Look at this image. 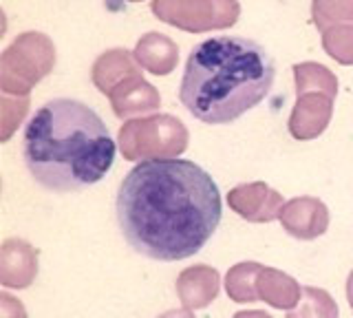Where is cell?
Segmentation results:
<instances>
[{
    "label": "cell",
    "instance_id": "1",
    "mask_svg": "<svg viewBox=\"0 0 353 318\" xmlns=\"http://www.w3.org/2000/svg\"><path fill=\"white\" fill-rule=\"evenodd\" d=\"M117 223L126 244L154 261L196 255L221 223L216 181L194 161L146 159L119 186Z\"/></svg>",
    "mask_w": 353,
    "mask_h": 318
},
{
    "label": "cell",
    "instance_id": "2",
    "mask_svg": "<svg viewBox=\"0 0 353 318\" xmlns=\"http://www.w3.org/2000/svg\"><path fill=\"white\" fill-rule=\"evenodd\" d=\"M22 157L47 190L73 192L106 177L115 161V141L91 106L55 97L27 124Z\"/></svg>",
    "mask_w": 353,
    "mask_h": 318
},
{
    "label": "cell",
    "instance_id": "3",
    "mask_svg": "<svg viewBox=\"0 0 353 318\" xmlns=\"http://www.w3.org/2000/svg\"><path fill=\"white\" fill-rule=\"evenodd\" d=\"M274 78V60L259 42L216 36L192 49L179 100L203 124H232L268 97Z\"/></svg>",
    "mask_w": 353,
    "mask_h": 318
},
{
    "label": "cell",
    "instance_id": "4",
    "mask_svg": "<svg viewBox=\"0 0 353 318\" xmlns=\"http://www.w3.org/2000/svg\"><path fill=\"white\" fill-rule=\"evenodd\" d=\"M119 150L124 159H172L188 148V128L168 113L130 119L119 128Z\"/></svg>",
    "mask_w": 353,
    "mask_h": 318
},
{
    "label": "cell",
    "instance_id": "5",
    "mask_svg": "<svg viewBox=\"0 0 353 318\" xmlns=\"http://www.w3.org/2000/svg\"><path fill=\"white\" fill-rule=\"evenodd\" d=\"M55 67V47L49 36L27 31L5 49L0 58V89L9 95H29Z\"/></svg>",
    "mask_w": 353,
    "mask_h": 318
},
{
    "label": "cell",
    "instance_id": "6",
    "mask_svg": "<svg viewBox=\"0 0 353 318\" xmlns=\"http://www.w3.org/2000/svg\"><path fill=\"white\" fill-rule=\"evenodd\" d=\"M152 14L188 34H205L236 25L241 5L239 0H152Z\"/></svg>",
    "mask_w": 353,
    "mask_h": 318
},
{
    "label": "cell",
    "instance_id": "7",
    "mask_svg": "<svg viewBox=\"0 0 353 318\" xmlns=\"http://www.w3.org/2000/svg\"><path fill=\"white\" fill-rule=\"evenodd\" d=\"M228 203L241 219L252 223H270L274 219H281L285 208L283 195L263 181L241 183L232 188L228 195Z\"/></svg>",
    "mask_w": 353,
    "mask_h": 318
},
{
    "label": "cell",
    "instance_id": "8",
    "mask_svg": "<svg viewBox=\"0 0 353 318\" xmlns=\"http://www.w3.org/2000/svg\"><path fill=\"white\" fill-rule=\"evenodd\" d=\"M334 100L336 97L320 91L296 95V106L290 117L292 137L307 141L323 135L331 122V115H334Z\"/></svg>",
    "mask_w": 353,
    "mask_h": 318
},
{
    "label": "cell",
    "instance_id": "9",
    "mask_svg": "<svg viewBox=\"0 0 353 318\" xmlns=\"http://www.w3.org/2000/svg\"><path fill=\"white\" fill-rule=\"evenodd\" d=\"M281 223L287 235L301 241H312L327 232L329 210L316 197H296L287 201L281 212Z\"/></svg>",
    "mask_w": 353,
    "mask_h": 318
},
{
    "label": "cell",
    "instance_id": "10",
    "mask_svg": "<svg viewBox=\"0 0 353 318\" xmlns=\"http://www.w3.org/2000/svg\"><path fill=\"white\" fill-rule=\"evenodd\" d=\"M38 277V250L22 239H7L0 248V283L25 290Z\"/></svg>",
    "mask_w": 353,
    "mask_h": 318
},
{
    "label": "cell",
    "instance_id": "11",
    "mask_svg": "<svg viewBox=\"0 0 353 318\" xmlns=\"http://www.w3.org/2000/svg\"><path fill=\"white\" fill-rule=\"evenodd\" d=\"M110 106L117 117H132L157 111L161 104L159 91L154 89L150 82H146L141 75H132V78L117 84L113 91L108 93Z\"/></svg>",
    "mask_w": 353,
    "mask_h": 318
},
{
    "label": "cell",
    "instance_id": "12",
    "mask_svg": "<svg viewBox=\"0 0 353 318\" xmlns=\"http://www.w3.org/2000/svg\"><path fill=\"white\" fill-rule=\"evenodd\" d=\"M221 277L210 266H192L185 268L176 277V294L188 310H203L219 296Z\"/></svg>",
    "mask_w": 353,
    "mask_h": 318
},
{
    "label": "cell",
    "instance_id": "13",
    "mask_svg": "<svg viewBox=\"0 0 353 318\" xmlns=\"http://www.w3.org/2000/svg\"><path fill=\"white\" fill-rule=\"evenodd\" d=\"M91 75L97 89L108 95L117 84L132 78V75H141V71L139 62L135 60V53L126 49H110L95 60Z\"/></svg>",
    "mask_w": 353,
    "mask_h": 318
},
{
    "label": "cell",
    "instance_id": "14",
    "mask_svg": "<svg viewBox=\"0 0 353 318\" xmlns=\"http://www.w3.org/2000/svg\"><path fill=\"white\" fill-rule=\"evenodd\" d=\"M132 53H135L139 67L152 75H168L174 71L176 62H179V49H176V45L168 36L157 34V31H150V34L143 36Z\"/></svg>",
    "mask_w": 353,
    "mask_h": 318
},
{
    "label": "cell",
    "instance_id": "15",
    "mask_svg": "<svg viewBox=\"0 0 353 318\" xmlns=\"http://www.w3.org/2000/svg\"><path fill=\"white\" fill-rule=\"evenodd\" d=\"M256 290H259V301H265L268 305L276 307V310H292L303 296L301 283L296 279H292L290 274H285L281 270L265 268V266L259 272Z\"/></svg>",
    "mask_w": 353,
    "mask_h": 318
},
{
    "label": "cell",
    "instance_id": "16",
    "mask_svg": "<svg viewBox=\"0 0 353 318\" xmlns=\"http://www.w3.org/2000/svg\"><path fill=\"white\" fill-rule=\"evenodd\" d=\"M261 268H263L261 263H254V261H243V263H236L234 268H230L225 277V292L232 301L234 303L259 301L256 281H259Z\"/></svg>",
    "mask_w": 353,
    "mask_h": 318
},
{
    "label": "cell",
    "instance_id": "17",
    "mask_svg": "<svg viewBox=\"0 0 353 318\" xmlns=\"http://www.w3.org/2000/svg\"><path fill=\"white\" fill-rule=\"evenodd\" d=\"M294 80H296V95L309 91H320L331 97L338 95V80L325 64L318 62L294 64Z\"/></svg>",
    "mask_w": 353,
    "mask_h": 318
},
{
    "label": "cell",
    "instance_id": "18",
    "mask_svg": "<svg viewBox=\"0 0 353 318\" xmlns=\"http://www.w3.org/2000/svg\"><path fill=\"white\" fill-rule=\"evenodd\" d=\"M287 318H338V303L327 290L303 288V296Z\"/></svg>",
    "mask_w": 353,
    "mask_h": 318
},
{
    "label": "cell",
    "instance_id": "19",
    "mask_svg": "<svg viewBox=\"0 0 353 318\" xmlns=\"http://www.w3.org/2000/svg\"><path fill=\"white\" fill-rule=\"evenodd\" d=\"M323 47L338 64H353V23L334 25L323 31Z\"/></svg>",
    "mask_w": 353,
    "mask_h": 318
},
{
    "label": "cell",
    "instance_id": "20",
    "mask_svg": "<svg viewBox=\"0 0 353 318\" xmlns=\"http://www.w3.org/2000/svg\"><path fill=\"white\" fill-rule=\"evenodd\" d=\"M312 18L320 31L334 25L353 23V0H314Z\"/></svg>",
    "mask_w": 353,
    "mask_h": 318
},
{
    "label": "cell",
    "instance_id": "21",
    "mask_svg": "<svg viewBox=\"0 0 353 318\" xmlns=\"http://www.w3.org/2000/svg\"><path fill=\"white\" fill-rule=\"evenodd\" d=\"M29 111V95H9L0 97V141H7L20 126Z\"/></svg>",
    "mask_w": 353,
    "mask_h": 318
},
{
    "label": "cell",
    "instance_id": "22",
    "mask_svg": "<svg viewBox=\"0 0 353 318\" xmlns=\"http://www.w3.org/2000/svg\"><path fill=\"white\" fill-rule=\"evenodd\" d=\"M0 318H27V310L11 294H0Z\"/></svg>",
    "mask_w": 353,
    "mask_h": 318
},
{
    "label": "cell",
    "instance_id": "23",
    "mask_svg": "<svg viewBox=\"0 0 353 318\" xmlns=\"http://www.w3.org/2000/svg\"><path fill=\"white\" fill-rule=\"evenodd\" d=\"M157 318H194V314H192V310H188L185 307V310H168Z\"/></svg>",
    "mask_w": 353,
    "mask_h": 318
},
{
    "label": "cell",
    "instance_id": "24",
    "mask_svg": "<svg viewBox=\"0 0 353 318\" xmlns=\"http://www.w3.org/2000/svg\"><path fill=\"white\" fill-rule=\"evenodd\" d=\"M232 318H272V316L261 310H250V312H236Z\"/></svg>",
    "mask_w": 353,
    "mask_h": 318
},
{
    "label": "cell",
    "instance_id": "25",
    "mask_svg": "<svg viewBox=\"0 0 353 318\" xmlns=\"http://www.w3.org/2000/svg\"><path fill=\"white\" fill-rule=\"evenodd\" d=\"M347 301H349L351 310H353V272L349 274V279H347Z\"/></svg>",
    "mask_w": 353,
    "mask_h": 318
},
{
    "label": "cell",
    "instance_id": "26",
    "mask_svg": "<svg viewBox=\"0 0 353 318\" xmlns=\"http://www.w3.org/2000/svg\"><path fill=\"white\" fill-rule=\"evenodd\" d=\"M130 3H141V0H130Z\"/></svg>",
    "mask_w": 353,
    "mask_h": 318
}]
</instances>
